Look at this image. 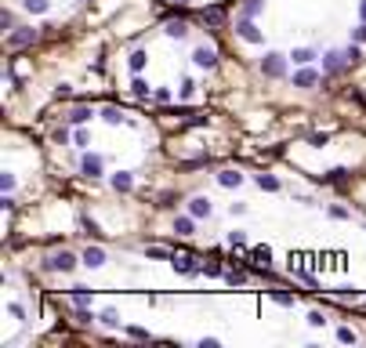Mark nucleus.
Listing matches in <instances>:
<instances>
[{"mask_svg":"<svg viewBox=\"0 0 366 348\" xmlns=\"http://www.w3.org/2000/svg\"><path fill=\"white\" fill-rule=\"evenodd\" d=\"M261 73L268 76V80H279V76H287V58L276 55V51H268V55L261 58Z\"/></svg>","mask_w":366,"mask_h":348,"instance_id":"1","label":"nucleus"},{"mask_svg":"<svg viewBox=\"0 0 366 348\" xmlns=\"http://www.w3.org/2000/svg\"><path fill=\"white\" fill-rule=\"evenodd\" d=\"M44 268H48V272H73V268H76V258H73L69 250H58V254H51V258L44 261Z\"/></svg>","mask_w":366,"mask_h":348,"instance_id":"2","label":"nucleus"},{"mask_svg":"<svg viewBox=\"0 0 366 348\" xmlns=\"http://www.w3.org/2000/svg\"><path fill=\"white\" fill-rule=\"evenodd\" d=\"M33 40H36V29H29V26H18V29H11V33H8V48H11V51L29 48Z\"/></svg>","mask_w":366,"mask_h":348,"instance_id":"3","label":"nucleus"},{"mask_svg":"<svg viewBox=\"0 0 366 348\" xmlns=\"http://www.w3.org/2000/svg\"><path fill=\"white\" fill-rule=\"evenodd\" d=\"M171 268H174V272H181V276H196V272H203V265H196L192 254H174Z\"/></svg>","mask_w":366,"mask_h":348,"instance_id":"4","label":"nucleus"},{"mask_svg":"<svg viewBox=\"0 0 366 348\" xmlns=\"http://www.w3.org/2000/svg\"><path fill=\"white\" fill-rule=\"evenodd\" d=\"M236 33L243 36V40L247 44H261V29L250 22V18H243V22H236Z\"/></svg>","mask_w":366,"mask_h":348,"instance_id":"5","label":"nucleus"},{"mask_svg":"<svg viewBox=\"0 0 366 348\" xmlns=\"http://www.w3.org/2000/svg\"><path fill=\"white\" fill-rule=\"evenodd\" d=\"M192 62H196L199 69H214V65H218V55H214L211 48H196V51H192Z\"/></svg>","mask_w":366,"mask_h":348,"instance_id":"6","label":"nucleus"},{"mask_svg":"<svg viewBox=\"0 0 366 348\" xmlns=\"http://www.w3.org/2000/svg\"><path fill=\"white\" fill-rule=\"evenodd\" d=\"M211 211H214V207H211L207 196H192V200H189V214H192V218H211Z\"/></svg>","mask_w":366,"mask_h":348,"instance_id":"7","label":"nucleus"},{"mask_svg":"<svg viewBox=\"0 0 366 348\" xmlns=\"http://www.w3.org/2000/svg\"><path fill=\"white\" fill-rule=\"evenodd\" d=\"M345 65H348V58L341 51H327V55H323V69H327V73H341Z\"/></svg>","mask_w":366,"mask_h":348,"instance_id":"8","label":"nucleus"},{"mask_svg":"<svg viewBox=\"0 0 366 348\" xmlns=\"http://www.w3.org/2000/svg\"><path fill=\"white\" fill-rule=\"evenodd\" d=\"M80 171H84L87 178H98V174H102V156H95V152H87V156L80 160Z\"/></svg>","mask_w":366,"mask_h":348,"instance_id":"9","label":"nucleus"},{"mask_svg":"<svg viewBox=\"0 0 366 348\" xmlns=\"http://www.w3.org/2000/svg\"><path fill=\"white\" fill-rule=\"evenodd\" d=\"M80 261H84L87 268H102V265H105V250H102V247H87Z\"/></svg>","mask_w":366,"mask_h":348,"instance_id":"10","label":"nucleus"},{"mask_svg":"<svg viewBox=\"0 0 366 348\" xmlns=\"http://www.w3.org/2000/svg\"><path fill=\"white\" fill-rule=\"evenodd\" d=\"M319 84V73L315 69H301V73H294V87H315Z\"/></svg>","mask_w":366,"mask_h":348,"instance_id":"11","label":"nucleus"},{"mask_svg":"<svg viewBox=\"0 0 366 348\" xmlns=\"http://www.w3.org/2000/svg\"><path fill=\"white\" fill-rule=\"evenodd\" d=\"M203 22H207L211 29H218L221 22H225V8H203V15H199Z\"/></svg>","mask_w":366,"mask_h":348,"instance_id":"12","label":"nucleus"},{"mask_svg":"<svg viewBox=\"0 0 366 348\" xmlns=\"http://www.w3.org/2000/svg\"><path fill=\"white\" fill-rule=\"evenodd\" d=\"M164 33L171 36V40H185V33H189V26H185L181 18H171V22L164 26Z\"/></svg>","mask_w":366,"mask_h":348,"instance_id":"13","label":"nucleus"},{"mask_svg":"<svg viewBox=\"0 0 366 348\" xmlns=\"http://www.w3.org/2000/svg\"><path fill=\"white\" fill-rule=\"evenodd\" d=\"M192 228H196V218L192 214H178L174 218V232H178V236H192Z\"/></svg>","mask_w":366,"mask_h":348,"instance_id":"14","label":"nucleus"},{"mask_svg":"<svg viewBox=\"0 0 366 348\" xmlns=\"http://www.w3.org/2000/svg\"><path fill=\"white\" fill-rule=\"evenodd\" d=\"M109 181H112V189H116V192H131V185H134V178H131L127 171H116Z\"/></svg>","mask_w":366,"mask_h":348,"instance_id":"15","label":"nucleus"},{"mask_svg":"<svg viewBox=\"0 0 366 348\" xmlns=\"http://www.w3.org/2000/svg\"><path fill=\"white\" fill-rule=\"evenodd\" d=\"M287 58H290L294 65H308V62L315 58V51H312V48H298V51H290Z\"/></svg>","mask_w":366,"mask_h":348,"instance_id":"16","label":"nucleus"},{"mask_svg":"<svg viewBox=\"0 0 366 348\" xmlns=\"http://www.w3.org/2000/svg\"><path fill=\"white\" fill-rule=\"evenodd\" d=\"M218 181H221L225 189H236V185L243 181V174H239V171H218Z\"/></svg>","mask_w":366,"mask_h":348,"instance_id":"17","label":"nucleus"},{"mask_svg":"<svg viewBox=\"0 0 366 348\" xmlns=\"http://www.w3.org/2000/svg\"><path fill=\"white\" fill-rule=\"evenodd\" d=\"M22 8H26L29 15H44V11L51 8V0H22Z\"/></svg>","mask_w":366,"mask_h":348,"instance_id":"18","label":"nucleus"},{"mask_svg":"<svg viewBox=\"0 0 366 348\" xmlns=\"http://www.w3.org/2000/svg\"><path fill=\"white\" fill-rule=\"evenodd\" d=\"M91 116H95V112H91L87 105H76V109L69 112V124H87V120H91Z\"/></svg>","mask_w":366,"mask_h":348,"instance_id":"19","label":"nucleus"},{"mask_svg":"<svg viewBox=\"0 0 366 348\" xmlns=\"http://www.w3.org/2000/svg\"><path fill=\"white\" fill-rule=\"evenodd\" d=\"M145 258H156V261H174V254L167 247H145Z\"/></svg>","mask_w":366,"mask_h":348,"instance_id":"20","label":"nucleus"},{"mask_svg":"<svg viewBox=\"0 0 366 348\" xmlns=\"http://www.w3.org/2000/svg\"><path fill=\"white\" fill-rule=\"evenodd\" d=\"M258 189H265V192H279V178H272V174H258Z\"/></svg>","mask_w":366,"mask_h":348,"instance_id":"21","label":"nucleus"},{"mask_svg":"<svg viewBox=\"0 0 366 348\" xmlns=\"http://www.w3.org/2000/svg\"><path fill=\"white\" fill-rule=\"evenodd\" d=\"M254 261H258V268H268V261H272V250L268 247H254V254H250Z\"/></svg>","mask_w":366,"mask_h":348,"instance_id":"22","label":"nucleus"},{"mask_svg":"<svg viewBox=\"0 0 366 348\" xmlns=\"http://www.w3.org/2000/svg\"><path fill=\"white\" fill-rule=\"evenodd\" d=\"M261 8H265V0H243V15H247V18L261 15Z\"/></svg>","mask_w":366,"mask_h":348,"instance_id":"23","label":"nucleus"},{"mask_svg":"<svg viewBox=\"0 0 366 348\" xmlns=\"http://www.w3.org/2000/svg\"><path fill=\"white\" fill-rule=\"evenodd\" d=\"M102 116H105V124H120V120H124V112H120L116 105H105V109H102Z\"/></svg>","mask_w":366,"mask_h":348,"instance_id":"24","label":"nucleus"},{"mask_svg":"<svg viewBox=\"0 0 366 348\" xmlns=\"http://www.w3.org/2000/svg\"><path fill=\"white\" fill-rule=\"evenodd\" d=\"M98 319H102L105 327H120V312H116V308H105V312H102Z\"/></svg>","mask_w":366,"mask_h":348,"instance_id":"25","label":"nucleus"},{"mask_svg":"<svg viewBox=\"0 0 366 348\" xmlns=\"http://www.w3.org/2000/svg\"><path fill=\"white\" fill-rule=\"evenodd\" d=\"M225 283L228 287H243L247 283V272H225Z\"/></svg>","mask_w":366,"mask_h":348,"instance_id":"26","label":"nucleus"},{"mask_svg":"<svg viewBox=\"0 0 366 348\" xmlns=\"http://www.w3.org/2000/svg\"><path fill=\"white\" fill-rule=\"evenodd\" d=\"M228 247H247V232H228Z\"/></svg>","mask_w":366,"mask_h":348,"instance_id":"27","label":"nucleus"},{"mask_svg":"<svg viewBox=\"0 0 366 348\" xmlns=\"http://www.w3.org/2000/svg\"><path fill=\"white\" fill-rule=\"evenodd\" d=\"M345 178H348V171H345V167H334V171L323 174V181H345Z\"/></svg>","mask_w":366,"mask_h":348,"instance_id":"28","label":"nucleus"},{"mask_svg":"<svg viewBox=\"0 0 366 348\" xmlns=\"http://www.w3.org/2000/svg\"><path fill=\"white\" fill-rule=\"evenodd\" d=\"M124 334L134 337V341H149V330H142V327H124Z\"/></svg>","mask_w":366,"mask_h":348,"instance_id":"29","label":"nucleus"},{"mask_svg":"<svg viewBox=\"0 0 366 348\" xmlns=\"http://www.w3.org/2000/svg\"><path fill=\"white\" fill-rule=\"evenodd\" d=\"M145 58H149L145 51H134V55H131V69H134V73H142V65H145Z\"/></svg>","mask_w":366,"mask_h":348,"instance_id":"30","label":"nucleus"},{"mask_svg":"<svg viewBox=\"0 0 366 348\" xmlns=\"http://www.w3.org/2000/svg\"><path fill=\"white\" fill-rule=\"evenodd\" d=\"M95 319V312H87V305H80L76 308V323H91Z\"/></svg>","mask_w":366,"mask_h":348,"instance_id":"31","label":"nucleus"},{"mask_svg":"<svg viewBox=\"0 0 366 348\" xmlns=\"http://www.w3.org/2000/svg\"><path fill=\"white\" fill-rule=\"evenodd\" d=\"M131 91H134L138 98H149V84H145V80H134V84H131Z\"/></svg>","mask_w":366,"mask_h":348,"instance_id":"32","label":"nucleus"},{"mask_svg":"<svg viewBox=\"0 0 366 348\" xmlns=\"http://www.w3.org/2000/svg\"><path fill=\"white\" fill-rule=\"evenodd\" d=\"M80 225H84V232H87V236H102V232H98V225H95L91 218H80Z\"/></svg>","mask_w":366,"mask_h":348,"instance_id":"33","label":"nucleus"},{"mask_svg":"<svg viewBox=\"0 0 366 348\" xmlns=\"http://www.w3.org/2000/svg\"><path fill=\"white\" fill-rule=\"evenodd\" d=\"M352 40H355V44H366V22L352 29Z\"/></svg>","mask_w":366,"mask_h":348,"instance_id":"34","label":"nucleus"},{"mask_svg":"<svg viewBox=\"0 0 366 348\" xmlns=\"http://www.w3.org/2000/svg\"><path fill=\"white\" fill-rule=\"evenodd\" d=\"M203 164H207V156H199V160H185V164H178L181 171H196V167H203Z\"/></svg>","mask_w":366,"mask_h":348,"instance_id":"35","label":"nucleus"},{"mask_svg":"<svg viewBox=\"0 0 366 348\" xmlns=\"http://www.w3.org/2000/svg\"><path fill=\"white\" fill-rule=\"evenodd\" d=\"M152 98H156V102H164V105H167V102H171V91H167V87H156V91H152Z\"/></svg>","mask_w":366,"mask_h":348,"instance_id":"36","label":"nucleus"},{"mask_svg":"<svg viewBox=\"0 0 366 348\" xmlns=\"http://www.w3.org/2000/svg\"><path fill=\"white\" fill-rule=\"evenodd\" d=\"M308 142H312L315 149H323V145H327V142H330V134H308Z\"/></svg>","mask_w":366,"mask_h":348,"instance_id":"37","label":"nucleus"},{"mask_svg":"<svg viewBox=\"0 0 366 348\" xmlns=\"http://www.w3.org/2000/svg\"><path fill=\"white\" fill-rule=\"evenodd\" d=\"M345 58H348V65H355V62H359V58H362V55H359V48H355V44H352V48H348V51H345Z\"/></svg>","mask_w":366,"mask_h":348,"instance_id":"38","label":"nucleus"},{"mask_svg":"<svg viewBox=\"0 0 366 348\" xmlns=\"http://www.w3.org/2000/svg\"><path fill=\"white\" fill-rule=\"evenodd\" d=\"M272 301H276V305H287V308L294 305V297H290V294H272Z\"/></svg>","mask_w":366,"mask_h":348,"instance_id":"39","label":"nucleus"},{"mask_svg":"<svg viewBox=\"0 0 366 348\" xmlns=\"http://www.w3.org/2000/svg\"><path fill=\"white\" fill-rule=\"evenodd\" d=\"M55 142H58V145H69V131L58 127V131H55Z\"/></svg>","mask_w":366,"mask_h":348,"instance_id":"40","label":"nucleus"},{"mask_svg":"<svg viewBox=\"0 0 366 348\" xmlns=\"http://www.w3.org/2000/svg\"><path fill=\"white\" fill-rule=\"evenodd\" d=\"M337 341H345V344H348V341H355V334H352L348 327H341V330H337Z\"/></svg>","mask_w":366,"mask_h":348,"instance_id":"41","label":"nucleus"},{"mask_svg":"<svg viewBox=\"0 0 366 348\" xmlns=\"http://www.w3.org/2000/svg\"><path fill=\"white\" fill-rule=\"evenodd\" d=\"M0 22H4V29H18V26H15V15H11V11H4V18H0Z\"/></svg>","mask_w":366,"mask_h":348,"instance_id":"42","label":"nucleus"},{"mask_svg":"<svg viewBox=\"0 0 366 348\" xmlns=\"http://www.w3.org/2000/svg\"><path fill=\"white\" fill-rule=\"evenodd\" d=\"M308 323H312V327H323L327 319H323V312H308Z\"/></svg>","mask_w":366,"mask_h":348,"instance_id":"43","label":"nucleus"},{"mask_svg":"<svg viewBox=\"0 0 366 348\" xmlns=\"http://www.w3.org/2000/svg\"><path fill=\"white\" fill-rule=\"evenodd\" d=\"M11 316H15V319H26V308H22V305H18V301H15V305H11Z\"/></svg>","mask_w":366,"mask_h":348,"instance_id":"44","label":"nucleus"},{"mask_svg":"<svg viewBox=\"0 0 366 348\" xmlns=\"http://www.w3.org/2000/svg\"><path fill=\"white\" fill-rule=\"evenodd\" d=\"M0 203H4V211H15V196H11V192H4V200H0Z\"/></svg>","mask_w":366,"mask_h":348,"instance_id":"45","label":"nucleus"},{"mask_svg":"<svg viewBox=\"0 0 366 348\" xmlns=\"http://www.w3.org/2000/svg\"><path fill=\"white\" fill-rule=\"evenodd\" d=\"M0 185H4V192H11V189H15V178H11V174H4V178H0Z\"/></svg>","mask_w":366,"mask_h":348,"instance_id":"46","label":"nucleus"},{"mask_svg":"<svg viewBox=\"0 0 366 348\" xmlns=\"http://www.w3.org/2000/svg\"><path fill=\"white\" fill-rule=\"evenodd\" d=\"M192 91H196V84H192V80H185V84H181V98H189Z\"/></svg>","mask_w":366,"mask_h":348,"instance_id":"47","label":"nucleus"},{"mask_svg":"<svg viewBox=\"0 0 366 348\" xmlns=\"http://www.w3.org/2000/svg\"><path fill=\"white\" fill-rule=\"evenodd\" d=\"M359 11H362V22H366V0H362V4H359Z\"/></svg>","mask_w":366,"mask_h":348,"instance_id":"48","label":"nucleus"},{"mask_svg":"<svg viewBox=\"0 0 366 348\" xmlns=\"http://www.w3.org/2000/svg\"><path fill=\"white\" fill-rule=\"evenodd\" d=\"M178 4H189V0H178Z\"/></svg>","mask_w":366,"mask_h":348,"instance_id":"49","label":"nucleus"}]
</instances>
